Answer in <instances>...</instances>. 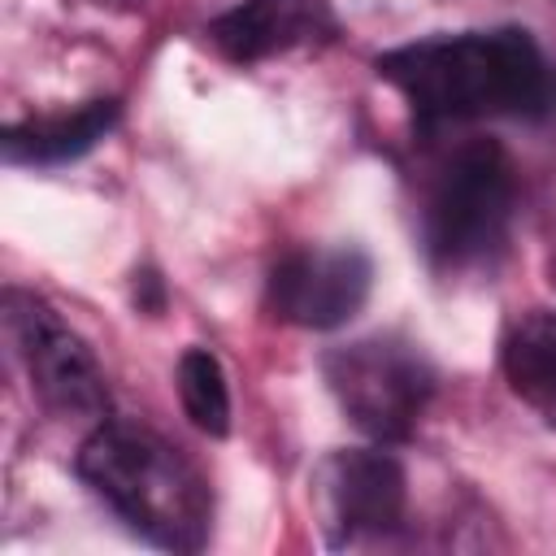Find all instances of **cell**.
Instances as JSON below:
<instances>
[{"label":"cell","mask_w":556,"mask_h":556,"mask_svg":"<svg viewBox=\"0 0 556 556\" xmlns=\"http://www.w3.org/2000/svg\"><path fill=\"white\" fill-rule=\"evenodd\" d=\"M417 122L439 130L456 122H547L556 113V61L521 26L460 30L391 48L374 61Z\"/></svg>","instance_id":"1"},{"label":"cell","mask_w":556,"mask_h":556,"mask_svg":"<svg viewBox=\"0 0 556 556\" xmlns=\"http://www.w3.org/2000/svg\"><path fill=\"white\" fill-rule=\"evenodd\" d=\"M74 465L91 495L152 547L200 552L208 543L213 491L165 434L139 421L100 417Z\"/></svg>","instance_id":"2"},{"label":"cell","mask_w":556,"mask_h":556,"mask_svg":"<svg viewBox=\"0 0 556 556\" xmlns=\"http://www.w3.org/2000/svg\"><path fill=\"white\" fill-rule=\"evenodd\" d=\"M517 213V165L495 139L460 143L434 174L421 208V243L434 265L469 269L491 261Z\"/></svg>","instance_id":"3"},{"label":"cell","mask_w":556,"mask_h":556,"mask_svg":"<svg viewBox=\"0 0 556 556\" xmlns=\"http://www.w3.org/2000/svg\"><path fill=\"white\" fill-rule=\"evenodd\" d=\"M321 378L334 404L374 443H408L426 404L434 400V369L417 343L400 334H369L321 356Z\"/></svg>","instance_id":"4"},{"label":"cell","mask_w":556,"mask_h":556,"mask_svg":"<svg viewBox=\"0 0 556 556\" xmlns=\"http://www.w3.org/2000/svg\"><path fill=\"white\" fill-rule=\"evenodd\" d=\"M313 504L330 547L391 543L408 517L404 465L387 452V443L330 452L313 473Z\"/></svg>","instance_id":"5"},{"label":"cell","mask_w":556,"mask_h":556,"mask_svg":"<svg viewBox=\"0 0 556 556\" xmlns=\"http://www.w3.org/2000/svg\"><path fill=\"white\" fill-rule=\"evenodd\" d=\"M4 326L26 365L30 391L39 395L48 413L56 417H104L109 413L104 369L96 365L91 348L56 317L48 300H39L35 291L9 287Z\"/></svg>","instance_id":"6"},{"label":"cell","mask_w":556,"mask_h":556,"mask_svg":"<svg viewBox=\"0 0 556 556\" xmlns=\"http://www.w3.org/2000/svg\"><path fill=\"white\" fill-rule=\"evenodd\" d=\"M374 261L361 248H295L265 278V308L300 330H334L361 313Z\"/></svg>","instance_id":"7"},{"label":"cell","mask_w":556,"mask_h":556,"mask_svg":"<svg viewBox=\"0 0 556 556\" xmlns=\"http://www.w3.org/2000/svg\"><path fill=\"white\" fill-rule=\"evenodd\" d=\"M339 22L326 0H239L208 22L213 48L235 65H256L321 39H334Z\"/></svg>","instance_id":"8"},{"label":"cell","mask_w":556,"mask_h":556,"mask_svg":"<svg viewBox=\"0 0 556 556\" xmlns=\"http://www.w3.org/2000/svg\"><path fill=\"white\" fill-rule=\"evenodd\" d=\"M122 117V104L113 96L87 100L70 113H39L26 122H13L0 139L4 161L13 165H65L87 156Z\"/></svg>","instance_id":"9"},{"label":"cell","mask_w":556,"mask_h":556,"mask_svg":"<svg viewBox=\"0 0 556 556\" xmlns=\"http://www.w3.org/2000/svg\"><path fill=\"white\" fill-rule=\"evenodd\" d=\"M504 382L547 426H556V313L526 308L504 326L500 339Z\"/></svg>","instance_id":"10"},{"label":"cell","mask_w":556,"mask_h":556,"mask_svg":"<svg viewBox=\"0 0 556 556\" xmlns=\"http://www.w3.org/2000/svg\"><path fill=\"white\" fill-rule=\"evenodd\" d=\"M178 400L195 430L222 439L230 430V387L226 369L208 348H187L178 356Z\"/></svg>","instance_id":"11"},{"label":"cell","mask_w":556,"mask_h":556,"mask_svg":"<svg viewBox=\"0 0 556 556\" xmlns=\"http://www.w3.org/2000/svg\"><path fill=\"white\" fill-rule=\"evenodd\" d=\"M135 304H139V308H161V304H165V291H161V278H156L152 269H143V274H135Z\"/></svg>","instance_id":"12"}]
</instances>
